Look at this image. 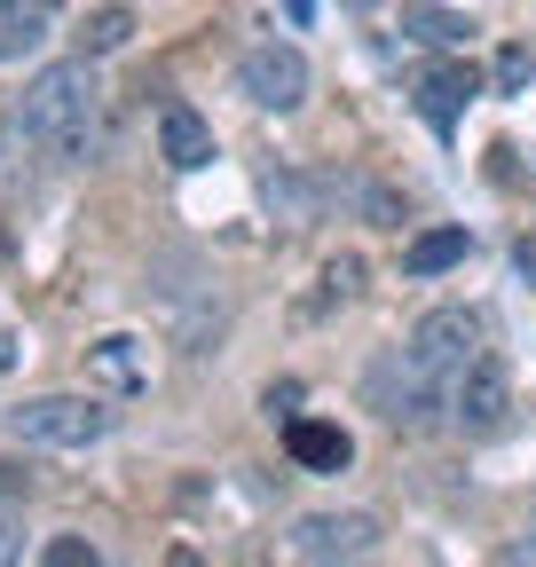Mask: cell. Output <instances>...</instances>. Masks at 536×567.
<instances>
[{
	"mask_svg": "<svg viewBox=\"0 0 536 567\" xmlns=\"http://www.w3.org/2000/svg\"><path fill=\"white\" fill-rule=\"evenodd\" d=\"M355 284H363V260H348V252H340V260L323 268V292H316V308H323V300H348Z\"/></svg>",
	"mask_w": 536,
	"mask_h": 567,
	"instance_id": "e0dca14e",
	"label": "cell"
},
{
	"mask_svg": "<svg viewBox=\"0 0 536 567\" xmlns=\"http://www.w3.org/2000/svg\"><path fill=\"white\" fill-rule=\"evenodd\" d=\"M348 9H379V0H348Z\"/></svg>",
	"mask_w": 536,
	"mask_h": 567,
	"instance_id": "cb8c5ba5",
	"label": "cell"
},
{
	"mask_svg": "<svg viewBox=\"0 0 536 567\" xmlns=\"http://www.w3.org/2000/svg\"><path fill=\"white\" fill-rule=\"evenodd\" d=\"M40 559H48V567H95V544H80V536H55Z\"/></svg>",
	"mask_w": 536,
	"mask_h": 567,
	"instance_id": "ac0fdd59",
	"label": "cell"
},
{
	"mask_svg": "<svg viewBox=\"0 0 536 567\" xmlns=\"http://www.w3.org/2000/svg\"><path fill=\"white\" fill-rule=\"evenodd\" d=\"M355 205H363V221H379V229H402V221H411V205H402L386 182H340Z\"/></svg>",
	"mask_w": 536,
	"mask_h": 567,
	"instance_id": "9a60e30c",
	"label": "cell"
},
{
	"mask_svg": "<svg viewBox=\"0 0 536 567\" xmlns=\"http://www.w3.org/2000/svg\"><path fill=\"white\" fill-rule=\"evenodd\" d=\"M17 488H32V473L24 465H0V496H17Z\"/></svg>",
	"mask_w": 536,
	"mask_h": 567,
	"instance_id": "ffe728a7",
	"label": "cell"
},
{
	"mask_svg": "<svg viewBox=\"0 0 536 567\" xmlns=\"http://www.w3.org/2000/svg\"><path fill=\"white\" fill-rule=\"evenodd\" d=\"M285 450H292L308 473H348V457H355V442L340 434V425H323V417H292Z\"/></svg>",
	"mask_w": 536,
	"mask_h": 567,
	"instance_id": "9c48e42d",
	"label": "cell"
},
{
	"mask_svg": "<svg viewBox=\"0 0 536 567\" xmlns=\"http://www.w3.org/2000/svg\"><path fill=\"white\" fill-rule=\"evenodd\" d=\"M126 40H134V9H95L80 24V55H118Z\"/></svg>",
	"mask_w": 536,
	"mask_h": 567,
	"instance_id": "5bb4252c",
	"label": "cell"
},
{
	"mask_svg": "<svg viewBox=\"0 0 536 567\" xmlns=\"http://www.w3.org/2000/svg\"><path fill=\"white\" fill-rule=\"evenodd\" d=\"M9 559H24V513L0 505V567H9Z\"/></svg>",
	"mask_w": 536,
	"mask_h": 567,
	"instance_id": "d6986e66",
	"label": "cell"
},
{
	"mask_svg": "<svg viewBox=\"0 0 536 567\" xmlns=\"http://www.w3.org/2000/svg\"><path fill=\"white\" fill-rule=\"evenodd\" d=\"M237 87H245L260 111H300V103H308V55L285 48V40H260V48H245V63H237Z\"/></svg>",
	"mask_w": 536,
	"mask_h": 567,
	"instance_id": "277c9868",
	"label": "cell"
},
{
	"mask_svg": "<svg viewBox=\"0 0 536 567\" xmlns=\"http://www.w3.org/2000/svg\"><path fill=\"white\" fill-rule=\"evenodd\" d=\"M55 24V0H0V63H17L24 48H40Z\"/></svg>",
	"mask_w": 536,
	"mask_h": 567,
	"instance_id": "30bf717a",
	"label": "cell"
},
{
	"mask_svg": "<svg viewBox=\"0 0 536 567\" xmlns=\"http://www.w3.org/2000/svg\"><path fill=\"white\" fill-rule=\"evenodd\" d=\"M285 17H292V24H308V17H316V0H285Z\"/></svg>",
	"mask_w": 536,
	"mask_h": 567,
	"instance_id": "44dd1931",
	"label": "cell"
},
{
	"mask_svg": "<svg viewBox=\"0 0 536 567\" xmlns=\"http://www.w3.org/2000/svg\"><path fill=\"white\" fill-rule=\"evenodd\" d=\"M457 260H465V229H419L411 245H402V268L411 276H442Z\"/></svg>",
	"mask_w": 536,
	"mask_h": 567,
	"instance_id": "7c38bea8",
	"label": "cell"
},
{
	"mask_svg": "<svg viewBox=\"0 0 536 567\" xmlns=\"http://www.w3.org/2000/svg\"><path fill=\"white\" fill-rule=\"evenodd\" d=\"M87 363H95V379L118 386V394L143 386V354H134V339H95V347H87Z\"/></svg>",
	"mask_w": 536,
	"mask_h": 567,
	"instance_id": "4fadbf2b",
	"label": "cell"
},
{
	"mask_svg": "<svg viewBox=\"0 0 536 567\" xmlns=\"http://www.w3.org/2000/svg\"><path fill=\"white\" fill-rule=\"evenodd\" d=\"M9 363H17V339H9V331H0V371H9Z\"/></svg>",
	"mask_w": 536,
	"mask_h": 567,
	"instance_id": "603a6c76",
	"label": "cell"
},
{
	"mask_svg": "<svg viewBox=\"0 0 536 567\" xmlns=\"http://www.w3.org/2000/svg\"><path fill=\"white\" fill-rule=\"evenodd\" d=\"M513 260H520V276H528V284H536V245H520V252H513Z\"/></svg>",
	"mask_w": 536,
	"mask_h": 567,
	"instance_id": "7402d4cb",
	"label": "cell"
},
{
	"mask_svg": "<svg viewBox=\"0 0 536 567\" xmlns=\"http://www.w3.org/2000/svg\"><path fill=\"white\" fill-rule=\"evenodd\" d=\"M9 425H17L24 442H40V450H87V442H103L111 410H95V402H80V394H40V402H24V410H9Z\"/></svg>",
	"mask_w": 536,
	"mask_h": 567,
	"instance_id": "7a4b0ae2",
	"label": "cell"
},
{
	"mask_svg": "<svg viewBox=\"0 0 536 567\" xmlns=\"http://www.w3.org/2000/svg\"><path fill=\"white\" fill-rule=\"evenodd\" d=\"M402 32H419L426 48H465V40H474V17L434 9V0H411V9H402Z\"/></svg>",
	"mask_w": 536,
	"mask_h": 567,
	"instance_id": "8fae6325",
	"label": "cell"
},
{
	"mask_svg": "<svg viewBox=\"0 0 536 567\" xmlns=\"http://www.w3.org/2000/svg\"><path fill=\"white\" fill-rule=\"evenodd\" d=\"M482 354V323L465 316V308H434V316H419V331H411V363L434 379V386H450L465 363Z\"/></svg>",
	"mask_w": 536,
	"mask_h": 567,
	"instance_id": "3957f363",
	"label": "cell"
},
{
	"mask_svg": "<svg viewBox=\"0 0 536 567\" xmlns=\"http://www.w3.org/2000/svg\"><path fill=\"white\" fill-rule=\"evenodd\" d=\"M505 410H513L505 363H497V354H474V363L450 379V417L465 425V434H489V425H505Z\"/></svg>",
	"mask_w": 536,
	"mask_h": 567,
	"instance_id": "5b68a950",
	"label": "cell"
},
{
	"mask_svg": "<svg viewBox=\"0 0 536 567\" xmlns=\"http://www.w3.org/2000/svg\"><path fill=\"white\" fill-rule=\"evenodd\" d=\"M482 95V71L474 63H426L419 71V111H426V126L434 134H450L457 126V111Z\"/></svg>",
	"mask_w": 536,
	"mask_h": 567,
	"instance_id": "52a82bcc",
	"label": "cell"
},
{
	"mask_svg": "<svg viewBox=\"0 0 536 567\" xmlns=\"http://www.w3.org/2000/svg\"><path fill=\"white\" fill-rule=\"evenodd\" d=\"M158 151H166V166H182V174H197L214 158V126L197 118L189 103H166V118H158Z\"/></svg>",
	"mask_w": 536,
	"mask_h": 567,
	"instance_id": "ba28073f",
	"label": "cell"
},
{
	"mask_svg": "<svg viewBox=\"0 0 536 567\" xmlns=\"http://www.w3.org/2000/svg\"><path fill=\"white\" fill-rule=\"evenodd\" d=\"M371 544H379L371 513H308V520H292V551L300 559H363Z\"/></svg>",
	"mask_w": 536,
	"mask_h": 567,
	"instance_id": "8992f818",
	"label": "cell"
},
{
	"mask_svg": "<svg viewBox=\"0 0 536 567\" xmlns=\"http://www.w3.org/2000/svg\"><path fill=\"white\" fill-rule=\"evenodd\" d=\"M95 71H87V55H72V63H48L40 80L24 87V103H17V126H24V142H48L55 158H87L95 151Z\"/></svg>",
	"mask_w": 536,
	"mask_h": 567,
	"instance_id": "6da1fadb",
	"label": "cell"
},
{
	"mask_svg": "<svg viewBox=\"0 0 536 567\" xmlns=\"http://www.w3.org/2000/svg\"><path fill=\"white\" fill-rule=\"evenodd\" d=\"M489 80H497V95H520L528 80H536V48H497V71H489Z\"/></svg>",
	"mask_w": 536,
	"mask_h": 567,
	"instance_id": "2e32d148",
	"label": "cell"
}]
</instances>
